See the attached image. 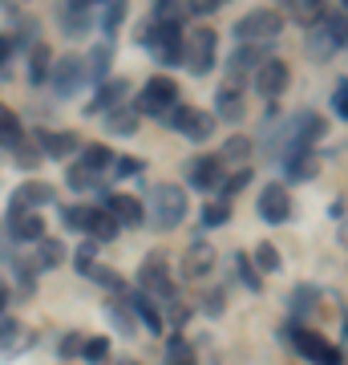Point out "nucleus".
<instances>
[{"label":"nucleus","instance_id":"nucleus-1","mask_svg":"<svg viewBox=\"0 0 348 365\" xmlns=\"http://www.w3.org/2000/svg\"><path fill=\"white\" fill-rule=\"evenodd\" d=\"M142 211H146V220H150L154 232H170L186 215V195H182V187H174V182H158V187H150Z\"/></svg>","mask_w":348,"mask_h":365},{"label":"nucleus","instance_id":"nucleus-2","mask_svg":"<svg viewBox=\"0 0 348 365\" xmlns=\"http://www.w3.org/2000/svg\"><path fill=\"white\" fill-rule=\"evenodd\" d=\"M146 49L154 53L158 66H179L182 57V25H167V21H146L142 25V37H138Z\"/></svg>","mask_w":348,"mask_h":365},{"label":"nucleus","instance_id":"nucleus-3","mask_svg":"<svg viewBox=\"0 0 348 365\" xmlns=\"http://www.w3.org/2000/svg\"><path fill=\"white\" fill-rule=\"evenodd\" d=\"M308 53L316 57V61H332L336 53L344 49V13L336 9V13H324L316 25L308 29Z\"/></svg>","mask_w":348,"mask_h":365},{"label":"nucleus","instance_id":"nucleus-4","mask_svg":"<svg viewBox=\"0 0 348 365\" xmlns=\"http://www.w3.org/2000/svg\"><path fill=\"white\" fill-rule=\"evenodd\" d=\"M215 49H219V33H215V29H194V33H186V37H182L179 66L191 69L194 78H203V73H211V69H215Z\"/></svg>","mask_w":348,"mask_h":365},{"label":"nucleus","instance_id":"nucleus-5","mask_svg":"<svg viewBox=\"0 0 348 365\" xmlns=\"http://www.w3.org/2000/svg\"><path fill=\"white\" fill-rule=\"evenodd\" d=\"M174 106H179V81L167 78V73H154V78L142 86L134 110H138V114H150V118H167Z\"/></svg>","mask_w":348,"mask_h":365},{"label":"nucleus","instance_id":"nucleus-6","mask_svg":"<svg viewBox=\"0 0 348 365\" xmlns=\"http://www.w3.org/2000/svg\"><path fill=\"white\" fill-rule=\"evenodd\" d=\"M280 29H284V13L255 9V13H247L235 21V45H263V41L280 37Z\"/></svg>","mask_w":348,"mask_h":365},{"label":"nucleus","instance_id":"nucleus-7","mask_svg":"<svg viewBox=\"0 0 348 365\" xmlns=\"http://www.w3.org/2000/svg\"><path fill=\"white\" fill-rule=\"evenodd\" d=\"M292 345H296V353L304 357V361H316V365H340V361H344L340 345H332L328 337H320L316 329L292 325Z\"/></svg>","mask_w":348,"mask_h":365},{"label":"nucleus","instance_id":"nucleus-8","mask_svg":"<svg viewBox=\"0 0 348 365\" xmlns=\"http://www.w3.org/2000/svg\"><path fill=\"white\" fill-rule=\"evenodd\" d=\"M138 292H142L146 300L179 304V288H174V280L167 276V268H162V256H158V252L142 264V272H138Z\"/></svg>","mask_w":348,"mask_h":365},{"label":"nucleus","instance_id":"nucleus-9","mask_svg":"<svg viewBox=\"0 0 348 365\" xmlns=\"http://www.w3.org/2000/svg\"><path fill=\"white\" fill-rule=\"evenodd\" d=\"M162 122H167L170 130H179L182 138H191V143H206V138L215 134V118L203 114V110H194V106H182V102L174 106Z\"/></svg>","mask_w":348,"mask_h":365},{"label":"nucleus","instance_id":"nucleus-10","mask_svg":"<svg viewBox=\"0 0 348 365\" xmlns=\"http://www.w3.org/2000/svg\"><path fill=\"white\" fill-rule=\"evenodd\" d=\"M49 81H53V90H57V98H73L85 86V61H81L78 53H65L61 61L49 69Z\"/></svg>","mask_w":348,"mask_h":365},{"label":"nucleus","instance_id":"nucleus-11","mask_svg":"<svg viewBox=\"0 0 348 365\" xmlns=\"http://www.w3.org/2000/svg\"><path fill=\"white\" fill-rule=\"evenodd\" d=\"M53 199H57V187L45 179H28L21 182L13 191V199H9V211H41V207H49Z\"/></svg>","mask_w":348,"mask_h":365},{"label":"nucleus","instance_id":"nucleus-12","mask_svg":"<svg viewBox=\"0 0 348 365\" xmlns=\"http://www.w3.org/2000/svg\"><path fill=\"white\" fill-rule=\"evenodd\" d=\"M288 81H292V69H288L284 57H268V61L255 69V90L263 93L268 102H275V98L288 90Z\"/></svg>","mask_w":348,"mask_h":365},{"label":"nucleus","instance_id":"nucleus-13","mask_svg":"<svg viewBox=\"0 0 348 365\" xmlns=\"http://www.w3.org/2000/svg\"><path fill=\"white\" fill-rule=\"evenodd\" d=\"M4 232L21 244H37V240H45V220H41V211H9Z\"/></svg>","mask_w":348,"mask_h":365},{"label":"nucleus","instance_id":"nucleus-14","mask_svg":"<svg viewBox=\"0 0 348 365\" xmlns=\"http://www.w3.org/2000/svg\"><path fill=\"white\" fill-rule=\"evenodd\" d=\"M284 175L288 182H308L320 175V158H316V150H308V146H296V150H284Z\"/></svg>","mask_w":348,"mask_h":365},{"label":"nucleus","instance_id":"nucleus-15","mask_svg":"<svg viewBox=\"0 0 348 365\" xmlns=\"http://www.w3.org/2000/svg\"><path fill=\"white\" fill-rule=\"evenodd\" d=\"M186 179H191V187H199V191H215L223 182V163L215 155L191 158V163H186Z\"/></svg>","mask_w":348,"mask_h":365},{"label":"nucleus","instance_id":"nucleus-16","mask_svg":"<svg viewBox=\"0 0 348 365\" xmlns=\"http://www.w3.org/2000/svg\"><path fill=\"white\" fill-rule=\"evenodd\" d=\"M259 215H263L268 223H288L292 220V199H288V191L280 187V182L263 187V195H259Z\"/></svg>","mask_w":348,"mask_h":365},{"label":"nucleus","instance_id":"nucleus-17","mask_svg":"<svg viewBox=\"0 0 348 365\" xmlns=\"http://www.w3.org/2000/svg\"><path fill=\"white\" fill-rule=\"evenodd\" d=\"M263 61H268L263 45H239V49L231 53V61H227V69H231V86H239L247 73H255Z\"/></svg>","mask_w":348,"mask_h":365},{"label":"nucleus","instance_id":"nucleus-18","mask_svg":"<svg viewBox=\"0 0 348 365\" xmlns=\"http://www.w3.org/2000/svg\"><path fill=\"white\" fill-rule=\"evenodd\" d=\"M130 93V81L126 78H105L102 86H97V93H93V102H90V114H110V110H117V106H126L122 98Z\"/></svg>","mask_w":348,"mask_h":365},{"label":"nucleus","instance_id":"nucleus-19","mask_svg":"<svg viewBox=\"0 0 348 365\" xmlns=\"http://www.w3.org/2000/svg\"><path fill=\"white\" fill-rule=\"evenodd\" d=\"M37 150L41 155H49V158H69L73 150H78V134H69V130H37Z\"/></svg>","mask_w":348,"mask_h":365},{"label":"nucleus","instance_id":"nucleus-20","mask_svg":"<svg viewBox=\"0 0 348 365\" xmlns=\"http://www.w3.org/2000/svg\"><path fill=\"white\" fill-rule=\"evenodd\" d=\"M105 211L117 220V227H122V223H142L146 220L142 199L138 195H122V191H110V195H105Z\"/></svg>","mask_w":348,"mask_h":365},{"label":"nucleus","instance_id":"nucleus-21","mask_svg":"<svg viewBox=\"0 0 348 365\" xmlns=\"http://www.w3.org/2000/svg\"><path fill=\"white\" fill-rule=\"evenodd\" d=\"M33 341H37V333H33L25 321H4V325H0V353H9V357L25 353Z\"/></svg>","mask_w":348,"mask_h":365},{"label":"nucleus","instance_id":"nucleus-22","mask_svg":"<svg viewBox=\"0 0 348 365\" xmlns=\"http://www.w3.org/2000/svg\"><path fill=\"white\" fill-rule=\"evenodd\" d=\"M211 268H215V248L206 240H194L191 248H186V256H182V272L191 276V280H203Z\"/></svg>","mask_w":348,"mask_h":365},{"label":"nucleus","instance_id":"nucleus-23","mask_svg":"<svg viewBox=\"0 0 348 365\" xmlns=\"http://www.w3.org/2000/svg\"><path fill=\"white\" fill-rule=\"evenodd\" d=\"M90 16H93V0H73V4L61 9V29L69 33V37H85Z\"/></svg>","mask_w":348,"mask_h":365},{"label":"nucleus","instance_id":"nucleus-24","mask_svg":"<svg viewBox=\"0 0 348 365\" xmlns=\"http://www.w3.org/2000/svg\"><path fill=\"white\" fill-rule=\"evenodd\" d=\"M85 61V81H97L102 86L105 78H110V61H114V41H102L97 49L90 53V57H81Z\"/></svg>","mask_w":348,"mask_h":365},{"label":"nucleus","instance_id":"nucleus-25","mask_svg":"<svg viewBox=\"0 0 348 365\" xmlns=\"http://www.w3.org/2000/svg\"><path fill=\"white\" fill-rule=\"evenodd\" d=\"M114 158L117 155L105 143H90V146H81V163H78V167L90 170V175H105V170L114 167Z\"/></svg>","mask_w":348,"mask_h":365},{"label":"nucleus","instance_id":"nucleus-26","mask_svg":"<svg viewBox=\"0 0 348 365\" xmlns=\"http://www.w3.org/2000/svg\"><path fill=\"white\" fill-rule=\"evenodd\" d=\"M138 122H142V114H138L134 106H117V110H110V114H105V130L130 138V134H138Z\"/></svg>","mask_w":348,"mask_h":365},{"label":"nucleus","instance_id":"nucleus-27","mask_svg":"<svg viewBox=\"0 0 348 365\" xmlns=\"http://www.w3.org/2000/svg\"><path fill=\"white\" fill-rule=\"evenodd\" d=\"M215 102H219L215 106V114H219L223 122H239V118H243V93H239V86H223V90L215 93Z\"/></svg>","mask_w":348,"mask_h":365},{"label":"nucleus","instance_id":"nucleus-28","mask_svg":"<svg viewBox=\"0 0 348 365\" xmlns=\"http://www.w3.org/2000/svg\"><path fill=\"white\" fill-rule=\"evenodd\" d=\"M61 264H65V244H61V240H53V235L37 240V260H33V268L53 272V268H61Z\"/></svg>","mask_w":348,"mask_h":365},{"label":"nucleus","instance_id":"nucleus-29","mask_svg":"<svg viewBox=\"0 0 348 365\" xmlns=\"http://www.w3.org/2000/svg\"><path fill=\"white\" fill-rule=\"evenodd\" d=\"M0 143L9 146V150H16V146L25 143V126H21V118H16L13 110H4V106H0Z\"/></svg>","mask_w":348,"mask_h":365},{"label":"nucleus","instance_id":"nucleus-30","mask_svg":"<svg viewBox=\"0 0 348 365\" xmlns=\"http://www.w3.org/2000/svg\"><path fill=\"white\" fill-rule=\"evenodd\" d=\"M117 232H122V227H117V220L110 211H93V223H90L85 235H90L93 244H110V240H117Z\"/></svg>","mask_w":348,"mask_h":365},{"label":"nucleus","instance_id":"nucleus-31","mask_svg":"<svg viewBox=\"0 0 348 365\" xmlns=\"http://www.w3.org/2000/svg\"><path fill=\"white\" fill-rule=\"evenodd\" d=\"M130 309H134V321H142L150 333H162V317H158V309L142 297V292H134V297H130Z\"/></svg>","mask_w":348,"mask_h":365},{"label":"nucleus","instance_id":"nucleus-32","mask_svg":"<svg viewBox=\"0 0 348 365\" xmlns=\"http://www.w3.org/2000/svg\"><path fill=\"white\" fill-rule=\"evenodd\" d=\"M49 69H53V53H49V45H33V57H28V81H33V86L49 81Z\"/></svg>","mask_w":348,"mask_h":365},{"label":"nucleus","instance_id":"nucleus-33","mask_svg":"<svg viewBox=\"0 0 348 365\" xmlns=\"http://www.w3.org/2000/svg\"><path fill=\"white\" fill-rule=\"evenodd\" d=\"M251 268H255V272H280V268H284V256H280V248H275V244H268V240H263V244L255 248Z\"/></svg>","mask_w":348,"mask_h":365},{"label":"nucleus","instance_id":"nucleus-34","mask_svg":"<svg viewBox=\"0 0 348 365\" xmlns=\"http://www.w3.org/2000/svg\"><path fill=\"white\" fill-rule=\"evenodd\" d=\"M167 365H199V353H194L191 341H182L179 333H174L170 345H167Z\"/></svg>","mask_w":348,"mask_h":365},{"label":"nucleus","instance_id":"nucleus-35","mask_svg":"<svg viewBox=\"0 0 348 365\" xmlns=\"http://www.w3.org/2000/svg\"><path fill=\"white\" fill-rule=\"evenodd\" d=\"M93 211H97V207H81V203H69V207H61V220H65V227H69V232H90Z\"/></svg>","mask_w":348,"mask_h":365},{"label":"nucleus","instance_id":"nucleus-36","mask_svg":"<svg viewBox=\"0 0 348 365\" xmlns=\"http://www.w3.org/2000/svg\"><path fill=\"white\" fill-rule=\"evenodd\" d=\"M247 182H251V170H247V167H239L235 175H227V179H223L219 187H215V195H219L215 203H231V195H235V191H243Z\"/></svg>","mask_w":348,"mask_h":365},{"label":"nucleus","instance_id":"nucleus-37","mask_svg":"<svg viewBox=\"0 0 348 365\" xmlns=\"http://www.w3.org/2000/svg\"><path fill=\"white\" fill-rule=\"evenodd\" d=\"M247 155H251V143L235 134V138H227L223 155H215V158H219V163H235V167H243V158H247Z\"/></svg>","mask_w":348,"mask_h":365},{"label":"nucleus","instance_id":"nucleus-38","mask_svg":"<svg viewBox=\"0 0 348 365\" xmlns=\"http://www.w3.org/2000/svg\"><path fill=\"white\" fill-rule=\"evenodd\" d=\"M105 357H110V337H90L85 345H81V361L102 365Z\"/></svg>","mask_w":348,"mask_h":365},{"label":"nucleus","instance_id":"nucleus-39","mask_svg":"<svg viewBox=\"0 0 348 365\" xmlns=\"http://www.w3.org/2000/svg\"><path fill=\"white\" fill-rule=\"evenodd\" d=\"M235 276H239V280H243V284L251 288V292H259V288H263V280H259V272L251 268V260H247L243 252H235Z\"/></svg>","mask_w":348,"mask_h":365},{"label":"nucleus","instance_id":"nucleus-40","mask_svg":"<svg viewBox=\"0 0 348 365\" xmlns=\"http://www.w3.org/2000/svg\"><path fill=\"white\" fill-rule=\"evenodd\" d=\"M292 16H296V21H304V25H316V21L324 16V4H320V0H304V4H292Z\"/></svg>","mask_w":348,"mask_h":365},{"label":"nucleus","instance_id":"nucleus-41","mask_svg":"<svg viewBox=\"0 0 348 365\" xmlns=\"http://www.w3.org/2000/svg\"><path fill=\"white\" fill-rule=\"evenodd\" d=\"M122 16H126V4H122V0H114V4H105V13H102V29H105V41L114 37V29L122 25Z\"/></svg>","mask_w":348,"mask_h":365},{"label":"nucleus","instance_id":"nucleus-42","mask_svg":"<svg viewBox=\"0 0 348 365\" xmlns=\"http://www.w3.org/2000/svg\"><path fill=\"white\" fill-rule=\"evenodd\" d=\"M227 220H231V207L227 203H206L203 207V227H223Z\"/></svg>","mask_w":348,"mask_h":365},{"label":"nucleus","instance_id":"nucleus-43","mask_svg":"<svg viewBox=\"0 0 348 365\" xmlns=\"http://www.w3.org/2000/svg\"><path fill=\"white\" fill-rule=\"evenodd\" d=\"M65 179H69L73 191H93V187H97V175H90V170H81V167H69L65 170Z\"/></svg>","mask_w":348,"mask_h":365},{"label":"nucleus","instance_id":"nucleus-44","mask_svg":"<svg viewBox=\"0 0 348 365\" xmlns=\"http://www.w3.org/2000/svg\"><path fill=\"white\" fill-rule=\"evenodd\" d=\"M93 256H97V244H93V240H90V244H81V248L73 252V260H78V272L81 276L93 272Z\"/></svg>","mask_w":348,"mask_h":365},{"label":"nucleus","instance_id":"nucleus-45","mask_svg":"<svg viewBox=\"0 0 348 365\" xmlns=\"http://www.w3.org/2000/svg\"><path fill=\"white\" fill-rule=\"evenodd\" d=\"M142 167H146L142 158H130V155H122V158H114V167H110V170H114L117 179H130V175H138Z\"/></svg>","mask_w":348,"mask_h":365},{"label":"nucleus","instance_id":"nucleus-46","mask_svg":"<svg viewBox=\"0 0 348 365\" xmlns=\"http://www.w3.org/2000/svg\"><path fill=\"white\" fill-rule=\"evenodd\" d=\"M312 304H316V288H296V292H292V309H296V313H308Z\"/></svg>","mask_w":348,"mask_h":365},{"label":"nucleus","instance_id":"nucleus-47","mask_svg":"<svg viewBox=\"0 0 348 365\" xmlns=\"http://www.w3.org/2000/svg\"><path fill=\"white\" fill-rule=\"evenodd\" d=\"M332 114H336V118L348 114V81H344V78L336 81V90H332Z\"/></svg>","mask_w":348,"mask_h":365},{"label":"nucleus","instance_id":"nucleus-48","mask_svg":"<svg viewBox=\"0 0 348 365\" xmlns=\"http://www.w3.org/2000/svg\"><path fill=\"white\" fill-rule=\"evenodd\" d=\"M13 155H16V163H21L25 170H33V167H37V158H41V150H37V143H33V146H28V143H21V146L13 150Z\"/></svg>","mask_w":348,"mask_h":365},{"label":"nucleus","instance_id":"nucleus-49","mask_svg":"<svg viewBox=\"0 0 348 365\" xmlns=\"http://www.w3.org/2000/svg\"><path fill=\"white\" fill-rule=\"evenodd\" d=\"M110 317H114V321H117V329H122L126 337H134V333H138V321H134V317H130V313H122L117 304H110Z\"/></svg>","mask_w":348,"mask_h":365},{"label":"nucleus","instance_id":"nucleus-50","mask_svg":"<svg viewBox=\"0 0 348 365\" xmlns=\"http://www.w3.org/2000/svg\"><path fill=\"white\" fill-rule=\"evenodd\" d=\"M81 345H85V341H81L78 333H69V337H61L57 349H61V357H73V353H81Z\"/></svg>","mask_w":348,"mask_h":365},{"label":"nucleus","instance_id":"nucleus-51","mask_svg":"<svg viewBox=\"0 0 348 365\" xmlns=\"http://www.w3.org/2000/svg\"><path fill=\"white\" fill-rule=\"evenodd\" d=\"M223 313V288H211L206 292V317H219Z\"/></svg>","mask_w":348,"mask_h":365},{"label":"nucleus","instance_id":"nucleus-52","mask_svg":"<svg viewBox=\"0 0 348 365\" xmlns=\"http://www.w3.org/2000/svg\"><path fill=\"white\" fill-rule=\"evenodd\" d=\"M9 53H13V37H9V33H0V66L9 61Z\"/></svg>","mask_w":348,"mask_h":365},{"label":"nucleus","instance_id":"nucleus-53","mask_svg":"<svg viewBox=\"0 0 348 365\" xmlns=\"http://www.w3.org/2000/svg\"><path fill=\"white\" fill-rule=\"evenodd\" d=\"M4 304H9V284H0V313H4Z\"/></svg>","mask_w":348,"mask_h":365},{"label":"nucleus","instance_id":"nucleus-54","mask_svg":"<svg viewBox=\"0 0 348 365\" xmlns=\"http://www.w3.org/2000/svg\"><path fill=\"white\" fill-rule=\"evenodd\" d=\"M105 365H138L134 357H117V361H105Z\"/></svg>","mask_w":348,"mask_h":365}]
</instances>
